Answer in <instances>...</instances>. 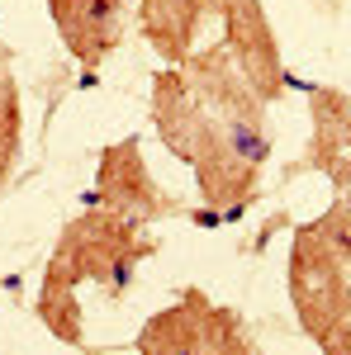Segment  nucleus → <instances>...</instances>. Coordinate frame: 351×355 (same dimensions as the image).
I'll return each mask as SVG.
<instances>
[{
    "label": "nucleus",
    "instance_id": "nucleus-12",
    "mask_svg": "<svg viewBox=\"0 0 351 355\" xmlns=\"http://www.w3.org/2000/svg\"><path fill=\"white\" fill-rule=\"evenodd\" d=\"M0 67H5V48H0Z\"/></svg>",
    "mask_w": 351,
    "mask_h": 355
},
{
    "label": "nucleus",
    "instance_id": "nucleus-7",
    "mask_svg": "<svg viewBox=\"0 0 351 355\" xmlns=\"http://www.w3.org/2000/svg\"><path fill=\"white\" fill-rule=\"evenodd\" d=\"M309 100V152L304 162L337 194H351V95L337 85H304Z\"/></svg>",
    "mask_w": 351,
    "mask_h": 355
},
{
    "label": "nucleus",
    "instance_id": "nucleus-3",
    "mask_svg": "<svg viewBox=\"0 0 351 355\" xmlns=\"http://www.w3.org/2000/svg\"><path fill=\"white\" fill-rule=\"evenodd\" d=\"M142 355H256V336L247 318L228 303H214L204 289H181L176 303L152 313L133 336Z\"/></svg>",
    "mask_w": 351,
    "mask_h": 355
},
{
    "label": "nucleus",
    "instance_id": "nucleus-9",
    "mask_svg": "<svg viewBox=\"0 0 351 355\" xmlns=\"http://www.w3.org/2000/svg\"><path fill=\"white\" fill-rule=\"evenodd\" d=\"M209 15H214V0H138V28L166 67H181L195 53Z\"/></svg>",
    "mask_w": 351,
    "mask_h": 355
},
{
    "label": "nucleus",
    "instance_id": "nucleus-13",
    "mask_svg": "<svg viewBox=\"0 0 351 355\" xmlns=\"http://www.w3.org/2000/svg\"><path fill=\"white\" fill-rule=\"evenodd\" d=\"M218 5H223V0H214V15H218Z\"/></svg>",
    "mask_w": 351,
    "mask_h": 355
},
{
    "label": "nucleus",
    "instance_id": "nucleus-6",
    "mask_svg": "<svg viewBox=\"0 0 351 355\" xmlns=\"http://www.w3.org/2000/svg\"><path fill=\"white\" fill-rule=\"evenodd\" d=\"M218 19H223V48L233 57V67L256 90V100L275 105L290 90V67H285L280 38L266 19V5L261 0H223Z\"/></svg>",
    "mask_w": 351,
    "mask_h": 355
},
{
    "label": "nucleus",
    "instance_id": "nucleus-5",
    "mask_svg": "<svg viewBox=\"0 0 351 355\" xmlns=\"http://www.w3.org/2000/svg\"><path fill=\"white\" fill-rule=\"evenodd\" d=\"M95 209H105L114 218L133 223V227H152L162 218H186L190 209L181 199L152 180V171L142 162V142L138 137H119L100 152V166H95V185H90V199Z\"/></svg>",
    "mask_w": 351,
    "mask_h": 355
},
{
    "label": "nucleus",
    "instance_id": "nucleus-10",
    "mask_svg": "<svg viewBox=\"0 0 351 355\" xmlns=\"http://www.w3.org/2000/svg\"><path fill=\"white\" fill-rule=\"evenodd\" d=\"M295 242L309 246V251H318L332 266H347L351 270V194H337L318 218L299 227Z\"/></svg>",
    "mask_w": 351,
    "mask_h": 355
},
{
    "label": "nucleus",
    "instance_id": "nucleus-8",
    "mask_svg": "<svg viewBox=\"0 0 351 355\" xmlns=\"http://www.w3.org/2000/svg\"><path fill=\"white\" fill-rule=\"evenodd\" d=\"M124 5L129 0H48L62 48L81 67H100L124 43Z\"/></svg>",
    "mask_w": 351,
    "mask_h": 355
},
{
    "label": "nucleus",
    "instance_id": "nucleus-1",
    "mask_svg": "<svg viewBox=\"0 0 351 355\" xmlns=\"http://www.w3.org/2000/svg\"><path fill=\"white\" fill-rule=\"evenodd\" d=\"M152 133L176 162L195 171V190L209 204L204 223L243 218L261 194V171L270 162L266 100L243 81L223 43L190 53L181 67L152 76Z\"/></svg>",
    "mask_w": 351,
    "mask_h": 355
},
{
    "label": "nucleus",
    "instance_id": "nucleus-2",
    "mask_svg": "<svg viewBox=\"0 0 351 355\" xmlns=\"http://www.w3.org/2000/svg\"><path fill=\"white\" fill-rule=\"evenodd\" d=\"M157 251V242L142 237V227L114 218L105 209H81L76 218L62 223L53 251H48V266H43V279L53 284H67L81 294V284H100L105 299H124L129 284H133L138 266Z\"/></svg>",
    "mask_w": 351,
    "mask_h": 355
},
{
    "label": "nucleus",
    "instance_id": "nucleus-4",
    "mask_svg": "<svg viewBox=\"0 0 351 355\" xmlns=\"http://www.w3.org/2000/svg\"><path fill=\"white\" fill-rule=\"evenodd\" d=\"M290 303L304 336L327 355H351V270L332 266L318 251L290 242V266H285Z\"/></svg>",
    "mask_w": 351,
    "mask_h": 355
},
{
    "label": "nucleus",
    "instance_id": "nucleus-11",
    "mask_svg": "<svg viewBox=\"0 0 351 355\" xmlns=\"http://www.w3.org/2000/svg\"><path fill=\"white\" fill-rule=\"evenodd\" d=\"M19 142H24V114H19V81L10 76V67H0V190L10 185L15 162H19Z\"/></svg>",
    "mask_w": 351,
    "mask_h": 355
}]
</instances>
